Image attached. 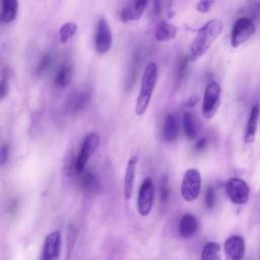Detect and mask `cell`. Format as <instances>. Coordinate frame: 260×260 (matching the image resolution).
Returning a JSON list of instances; mask_svg holds the SVG:
<instances>
[{
	"label": "cell",
	"mask_w": 260,
	"mask_h": 260,
	"mask_svg": "<svg viewBox=\"0 0 260 260\" xmlns=\"http://www.w3.org/2000/svg\"><path fill=\"white\" fill-rule=\"evenodd\" d=\"M223 29V23L219 19H211L202 25L190 47V60H196L203 56L212 43L218 38Z\"/></svg>",
	"instance_id": "cell-1"
},
{
	"label": "cell",
	"mask_w": 260,
	"mask_h": 260,
	"mask_svg": "<svg viewBox=\"0 0 260 260\" xmlns=\"http://www.w3.org/2000/svg\"><path fill=\"white\" fill-rule=\"evenodd\" d=\"M157 75L158 73H157V67L155 63L147 64L142 74L140 89L136 100L135 113L137 116H141L146 112L152 96L153 89L156 84Z\"/></svg>",
	"instance_id": "cell-2"
},
{
	"label": "cell",
	"mask_w": 260,
	"mask_h": 260,
	"mask_svg": "<svg viewBox=\"0 0 260 260\" xmlns=\"http://www.w3.org/2000/svg\"><path fill=\"white\" fill-rule=\"evenodd\" d=\"M201 192V175L197 169H188L182 180L181 195L184 200L191 202L196 200Z\"/></svg>",
	"instance_id": "cell-3"
},
{
	"label": "cell",
	"mask_w": 260,
	"mask_h": 260,
	"mask_svg": "<svg viewBox=\"0 0 260 260\" xmlns=\"http://www.w3.org/2000/svg\"><path fill=\"white\" fill-rule=\"evenodd\" d=\"M220 85L211 81L205 88L202 102V115L205 119H211L218 110L220 104Z\"/></svg>",
	"instance_id": "cell-4"
},
{
	"label": "cell",
	"mask_w": 260,
	"mask_h": 260,
	"mask_svg": "<svg viewBox=\"0 0 260 260\" xmlns=\"http://www.w3.org/2000/svg\"><path fill=\"white\" fill-rule=\"evenodd\" d=\"M225 193L234 204L243 205L249 200L250 187L243 179L232 177L225 184Z\"/></svg>",
	"instance_id": "cell-5"
},
{
	"label": "cell",
	"mask_w": 260,
	"mask_h": 260,
	"mask_svg": "<svg viewBox=\"0 0 260 260\" xmlns=\"http://www.w3.org/2000/svg\"><path fill=\"white\" fill-rule=\"evenodd\" d=\"M256 31L254 22L248 17H240L233 25L231 32V44L237 48L248 41Z\"/></svg>",
	"instance_id": "cell-6"
},
{
	"label": "cell",
	"mask_w": 260,
	"mask_h": 260,
	"mask_svg": "<svg viewBox=\"0 0 260 260\" xmlns=\"http://www.w3.org/2000/svg\"><path fill=\"white\" fill-rule=\"evenodd\" d=\"M100 142V136L95 132H91L85 137L81 149L75 157V173L80 174L84 170L89 157L98 150Z\"/></svg>",
	"instance_id": "cell-7"
},
{
	"label": "cell",
	"mask_w": 260,
	"mask_h": 260,
	"mask_svg": "<svg viewBox=\"0 0 260 260\" xmlns=\"http://www.w3.org/2000/svg\"><path fill=\"white\" fill-rule=\"evenodd\" d=\"M154 184L151 178H145L140 185L137 197V209L141 216H147L153 205Z\"/></svg>",
	"instance_id": "cell-8"
},
{
	"label": "cell",
	"mask_w": 260,
	"mask_h": 260,
	"mask_svg": "<svg viewBox=\"0 0 260 260\" xmlns=\"http://www.w3.org/2000/svg\"><path fill=\"white\" fill-rule=\"evenodd\" d=\"M94 47L98 53L105 54L112 47V32L111 28L104 18H100L94 34Z\"/></svg>",
	"instance_id": "cell-9"
},
{
	"label": "cell",
	"mask_w": 260,
	"mask_h": 260,
	"mask_svg": "<svg viewBox=\"0 0 260 260\" xmlns=\"http://www.w3.org/2000/svg\"><path fill=\"white\" fill-rule=\"evenodd\" d=\"M61 246V234L58 231L51 232L45 240L44 248L42 252L43 260H56L60 255Z\"/></svg>",
	"instance_id": "cell-10"
},
{
	"label": "cell",
	"mask_w": 260,
	"mask_h": 260,
	"mask_svg": "<svg viewBox=\"0 0 260 260\" xmlns=\"http://www.w3.org/2000/svg\"><path fill=\"white\" fill-rule=\"evenodd\" d=\"M224 252L232 260H241L245 254V240L241 236H232L224 243Z\"/></svg>",
	"instance_id": "cell-11"
},
{
	"label": "cell",
	"mask_w": 260,
	"mask_h": 260,
	"mask_svg": "<svg viewBox=\"0 0 260 260\" xmlns=\"http://www.w3.org/2000/svg\"><path fill=\"white\" fill-rule=\"evenodd\" d=\"M137 161H138V156L136 154L132 155L129 158L126 166L125 175H124V196L126 200H129L132 196Z\"/></svg>",
	"instance_id": "cell-12"
},
{
	"label": "cell",
	"mask_w": 260,
	"mask_h": 260,
	"mask_svg": "<svg viewBox=\"0 0 260 260\" xmlns=\"http://www.w3.org/2000/svg\"><path fill=\"white\" fill-rule=\"evenodd\" d=\"M147 3L148 0H133L129 6L125 7L121 11V19L124 22L139 19L143 14L147 6Z\"/></svg>",
	"instance_id": "cell-13"
},
{
	"label": "cell",
	"mask_w": 260,
	"mask_h": 260,
	"mask_svg": "<svg viewBox=\"0 0 260 260\" xmlns=\"http://www.w3.org/2000/svg\"><path fill=\"white\" fill-rule=\"evenodd\" d=\"M198 221L197 218L190 213L184 214L179 222V234L184 239L191 238L197 231Z\"/></svg>",
	"instance_id": "cell-14"
},
{
	"label": "cell",
	"mask_w": 260,
	"mask_h": 260,
	"mask_svg": "<svg viewBox=\"0 0 260 260\" xmlns=\"http://www.w3.org/2000/svg\"><path fill=\"white\" fill-rule=\"evenodd\" d=\"M258 119H259V108L257 105H254L251 109L248 123L246 126V132L244 136V141L246 143H253L255 141L257 126H258Z\"/></svg>",
	"instance_id": "cell-15"
},
{
	"label": "cell",
	"mask_w": 260,
	"mask_h": 260,
	"mask_svg": "<svg viewBox=\"0 0 260 260\" xmlns=\"http://www.w3.org/2000/svg\"><path fill=\"white\" fill-rule=\"evenodd\" d=\"M89 102V93L87 91L74 92L68 100L67 110L72 114H76L83 110Z\"/></svg>",
	"instance_id": "cell-16"
},
{
	"label": "cell",
	"mask_w": 260,
	"mask_h": 260,
	"mask_svg": "<svg viewBox=\"0 0 260 260\" xmlns=\"http://www.w3.org/2000/svg\"><path fill=\"white\" fill-rule=\"evenodd\" d=\"M179 134V125L177 117L173 114H169L165 120L162 128V137L168 142H173L177 139Z\"/></svg>",
	"instance_id": "cell-17"
},
{
	"label": "cell",
	"mask_w": 260,
	"mask_h": 260,
	"mask_svg": "<svg viewBox=\"0 0 260 260\" xmlns=\"http://www.w3.org/2000/svg\"><path fill=\"white\" fill-rule=\"evenodd\" d=\"M18 9L17 0H1L0 21L3 23H9L14 20Z\"/></svg>",
	"instance_id": "cell-18"
},
{
	"label": "cell",
	"mask_w": 260,
	"mask_h": 260,
	"mask_svg": "<svg viewBox=\"0 0 260 260\" xmlns=\"http://www.w3.org/2000/svg\"><path fill=\"white\" fill-rule=\"evenodd\" d=\"M80 177V184L82 189L87 193H95L100 190V181L96 175L88 170L82 171Z\"/></svg>",
	"instance_id": "cell-19"
},
{
	"label": "cell",
	"mask_w": 260,
	"mask_h": 260,
	"mask_svg": "<svg viewBox=\"0 0 260 260\" xmlns=\"http://www.w3.org/2000/svg\"><path fill=\"white\" fill-rule=\"evenodd\" d=\"M183 128L189 140H194L198 135V122L191 112H185L183 115Z\"/></svg>",
	"instance_id": "cell-20"
},
{
	"label": "cell",
	"mask_w": 260,
	"mask_h": 260,
	"mask_svg": "<svg viewBox=\"0 0 260 260\" xmlns=\"http://www.w3.org/2000/svg\"><path fill=\"white\" fill-rule=\"evenodd\" d=\"M177 35V27L168 22H160L155 30V40L158 42H166L172 40Z\"/></svg>",
	"instance_id": "cell-21"
},
{
	"label": "cell",
	"mask_w": 260,
	"mask_h": 260,
	"mask_svg": "<svg viewBox=\"0 0 260 260\" xmlns=\"http://www.w3.org/2000/svg\"><path fill=\"white\" fill-rule=\"evenodd\" d=\"M72 80V69L70 66L63 65L56 74L55 83L59 87H66Z\"/></svg>",
	"instance_id": "cell-22"
},
{
	"label": "cell",
	"mask_w": 260,
	"mask_h": 260,
	"mask_svg": "<svg viewBox=\"0 0 260 260\" xmlns=\"http://www.w3.org/2000/svg\"><path fill=\"white\" fill-rule=\"evenodd\" d=\"M220 246L216 242H209L207 243L201 253V259L204 260H216L219 258Z\"/></svg>",
	"instance_id": "cell-23"
},
{
	"label": "cell",
	"mask_w": 260,
	"mask_h": 260,
	"mask_svg": "<svg viewBox=\"0 0 260 260\" xmlns=\"http://www.w3.org/2000/svg\"><path fill=\"white\" fill-rule=\"evenodd\" d=\"M77 30V25L74 22H66L64 23L59 30L60 42L65 44L70 38H72Z\"/></svg>",
	"instance_id": "cell-24"
},
{
	"label": "cell",
	"mask_w": 260,
	"mask_h": 260,
	"mask_svg": "<svg viewBox=\"0 0 260 260\" xmlns=\"http://www.w3.org/2000/svg\"><path fill=\"white\" fill-rule=\"evenodd\" d=\"M63 173L67 177L72 176L75 173V156L72 150H68L63 158Z\"/></svg>",
	"instance_id": "cell-25"
},
{
	"label": "cell",
	"mask_w": 260,
	"mask_h": 260,
	"mask_svg": "<svg viewBox=\"0 0 260 260\" xmlns=\"http://www.w3.org/2000/svg\"><path fill=\"white\" fill-rule=\"evenodd\" d=\"M159 197L162 203L167 202L170 197V185H169V179L167 175L161 176L159 181Z\"/></svg>",
	"instance_id": "cell-26"
},
{
	"label": "cell",
	"mask_w": 260,
	"mask_h": 260,
	"mask_svg": "<svg viewBox=\"0 0 260 260\" xmlns=\"http://www.w3.org/2000/svg\"><path fill=\"white\" fill-rule=\"evenodd\" d=\"M76 236H77V232L76 229L72 225L68 226V233H67V255H66V259H68L70 257V254L73 250V247L75 245L76 242Z\"/></svg>",
	"instance_id": "cell-27"
},
{
	"label": "cell",
	"mask_w": 260,
	"mask_h": 260,
	"mask_svg": "<svg viewBox=\"0 0 260 260\" xmlns=\"http://www.w3.org/2000/svg\"><path fill=\"white\" fill-rule=\"evenodd\" d=\"M51 63H52V58L50 55H46L43 57V59L40 61L37 69H36V73L38 75H42L44 74L48 68L51 66Z\"/></svg>",
	"instance_id": "cell-28"
},
{
	"label": "cell",
	"mask_w": 260,
	"mask_h": 260,
	"mask_svg": "<svg viewBox=\"0 0 260 260\" xmlns=\"http://www.w3.org/2000/svg\"><path fill=\"white\" fill-rule=\"evenodd\" d=\"M204 203L206 208L211 209L215 203V191L212 187H208L204 195Z\"/></svg>",
	"instance_id": "cell-29"
},
{
	"label": "cell",
	"mask_w": 260,
	"mask_h": 260,
	"mask_svg": "<svg viewBox=\"0 0 260 260\" xmlns=\"http://www.w3.org/2000/svg\"><path fill=\"white\" fill-rule=\"evenodd\" d=\"M215 0H199L196 4V9L201 13L208 12L213 6Z\"/></svg>",
	"instance_id": "cell-30"
},
{
	"label": "cell",
	"mask_w": 260,
	"mask_h": 260,
	"mask_svg": "<svg viewBox=\"0 0 260 260\" xmlns=\"http://www.w3.org/2000/svg\"><path fill=\"white\" fill-rule=\"evenodd\" d=\"M187 66H188V58L183 57L181 61L179 62L178 70H177V80L178 82L182 80V78L185 76V73L187 71Z\"/></svg>",
	"instance_id": "cell-31"
},
{
	"label": "cell",
	"mask_w": 260,
	"mask_h": 260,
	"mask_svg": "<svg viewBox=\"0 0 260 260\" xmlns=\"http://www.w3.org/2000/svg\"><path fill=\"white\" fill-rule=\"evenodd\" d=\"M9 154V147L8 145H2L0 147V165H4L8 159Z\"/></svg>",
	"instance_id": "cell-32"
},
{
	"label": "cell",
	"mask_w": 260,
	"mask_h": 260,
	"mask_svg": "<svg viewBox=\"0 0 260 260\" xmlns=\"http://www.w3.org/2000/svg\"><path fill=\"white\" fill-rule=\"evenodd\" d=\"M8 91V82L7 77L3 76V78L0 81V99L4 98Z\"/></svg>",
	"instance_id": "cell-33"
},
{
	"label": "cell",
	"mask_w": 260,
	"mask_h": 260,
	"mask_svg": "<svg viewBox=\"0 0 260 260\" xmlns=\"http://www.w3.org/2000/svg\"><path fill=\"white\" fill-rule=\"evenodd\" d=\"M207 145V139L206 138H201L196 142L195 145V149L196 150H202L205 148V146Z\"/></svg>",
	"instance_id": "cell-34"
},
{
	"label": "cell",
	"mask_w": 260,
	"mask_h": 260,
	"mask_svg": "<svg viewBox=\"0 0 260 260\" xmlns=\"http://www.w3.org/2000/svg\"><path fill=\"white\" fill-rule=\"evenodd\" d=\"M153 8L155 14H158L161 9V0H153Z\"/></svg>",
	"instance_id": "cell-35"
},
{
	"label": "cell",
	"mask_w": 260,
	"mask_h": 260,
	"mask_svg": "<svg viewBox=\"0 0 260 260\" xmlns=\"http://www.w3.org/2000/svg\"><path fill=\"white\" fill-rule=\"evenodd\" d=\"M197 101H198V99H197V96H192L191 99H190V102H189V105H191V106H193V105H195L196 103H197Z\"/></svg>",
	"instance_id": "cell-36"
}]
</instances>
